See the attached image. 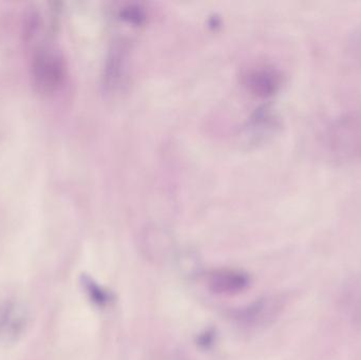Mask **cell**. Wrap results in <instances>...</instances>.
Returning a JSON list of instances; mask_svg holds the SVG:
<instances>
[{
	"label": "cell",
	"instance_id": "obj_9",
	"mask_svg": "<svg viewBox=\"0 0 361 360\" xmlns=\"http://www.w3.org/2000/svg\"><path fill=\"white\" fill-rule=\"evenodd\" d=\"M152 360H184L180 359L178 356H171V355H161V356L154 357V359Z\"/></svg>",
	"mask_w": 361,
	"mask_h": 360
},
{
	"label": "cell",
	"instance_id": "obj_7",
	"mask_svg": "<svg viewBox=\"0 0 361 360\" xmlns=\"http://www.w3.org/2000/svg\"><path fill=\"white\" fill-rule=\"evenodd\" d=\"M348 51H349L354 63L361 67V25L352 34L349 44H348Z\"/></svg>",
	"mask_w": 361,
	"mask_h": 360
},
{
	"label": "cell",
	"instance_id": "obj_1",
	"mask_svg": "<svg viewBox=\"0 0 361 360\" xmlns=\"http://www.w3.org/2000/svg\"><path fill=\"white\" fill-rule=\"evenodd\" d=\"M324 146L331 160L347 163L361 156V116L345 113L337 116L326 127Z\"/></svg>",
	"mask_w": 361,
	"mask_h": 360
},
{
	"label": "cell",
	"instance_id": "obj_3",
	"mask_svg": "<svg viewBox=\"0 0 361 360\" xmlns=\"http://www.w3.org/2000/svg\"><path fill=\"white\" fill-rule=\"evenodd\" d=\"M286 306V299L282 296H271L263 298L244 309L238 315V318L243 325L259 327L275 321Z\"/></svg>",
	"mask_w": 361,
	"mask_h": 360
},
{
	"label": "cell",
	"instance_id": "obj_5",
	"mask_svg": "<svg viewBox=\"0 0 361 360\" xmlns=\"http://www.w3.org/2000/svg\"><path fill=\"white\" fill-rule=\"evenodd\" d=\"M207 283L214 293L233 295L241 293L248 287L250 277L241 271L223 268L210 273Z\"/></svg>",
	"mask_w": 361,
	"mask_h": 360
},
{
	"label": "cell",
	"instance_id": "obj_6",
	"mask_svg": "<svg viewBox=\"0 0 361 360\" xmlns=\"http://www.w3.org/2000/svg\"><path fill=\"white\" fill-rule=\"evenodd\" d=\"M248 85L257 94L269 97L279 90L282 76L277 70L271 68L256 70L248 76Z\"/></svg>",
	"mask_w": 361,
	"mask_h": 360
},
{
	"label": "cell",
	"instance_id": "obj_4",
	"mask_svg": "<svg viewBox=\"0 0 361 360\" xmlns=\"http://www.w3.org/2000/svg\"><path fill=\"white\" fill-rule=\"evenodd\" d=\"M25 308L11 300L0 302V340L13 342L23 335L27 325Z\"/></svg>",
	"mask_w": 361,
	"mask_h": 360
},
{
	"label": "cell",
	"instance_id": "obj_2",
	"mask_svg": "<svg viewBox=\"0 0 361 360\" xmlns=\"http://www.w3.org/2000/svg\"><path fill=\"white\" fill-rule=\"evenodd\" d=\"M31 80L34 90L44 97L59 92L67 78L65 59L47 46L34 49L31 59Z\"/></svg>",
	"mask_w": 361,
	"mask_h": 360
},
{
	"label": "cell",
	"instance_id": "obj_8",
	"mask_svg": "<svg viewBox=\"0 0 361 360\" xmlns=\"http://www.w3.org/2000/svg\"><path fill=\"white\" fill-rule=\"evenodd\" d=\"M84 283L86 285L87 291L90 294L91 298L97 304H105L107 302V294L104 293L103 290L99 289L95 283H91L88 279Z\"/></svg>",
	"mask_w": 361,
	"mask_h": 360
}]
</instances>
